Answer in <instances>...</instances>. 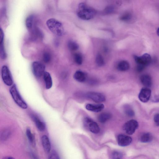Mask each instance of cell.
I'll return each mask as SVG.
<instances>
[{"label":"cell","mask_w":159,"mask_h":159,"mask_svg":"<svg viewBox=\"0 0 159 159\" xmlns=\"http://www.w3.org/2000/svg\"><path fill=\"white\" fill-rule=\"evenodd\" d=\"M96 14L95 10L84 2L80 3L78 7L77 15L81 19L89 20L93 17Z\"/></svg>","instance_id":"1"},{"label":"cell","mask_w":159,"mask_h":159,"mask_svg":"<svg viewBox=\"0 0 159 159\" xmlns=\"http://www.w3.org/2000/svg\"><path fill=\"white\" fill-rule=\"evenodd\" d=\"M46 25L49 29L53 34L58 36H62L64 34V29L61 23L54 18L48 19Z\"/></svg>","instance_id":"2"},{"label":"cell","mask_w":159,"mask_h":159,"mask_svg":"<svg viewBox=\"0 0 159 159\" xmlns=\"http://www.w3.org/2000/svg\"><path fill=\"white\" fill-rule=\"evenodd\" d=\"M9 91L13 99L16 103L21 108L26 109L27 105L21 96L15 84L13 85L11 87Z\"/></svg>","instance_id":"3"},{"label":"cell","mask_w":159,"mask_h":159,"mask_svg":"<svg viewBox=\"0 0 159 159\" xmlns=\"http://www.w3.org/2000/svg\"><path fill=\"white\" fill-rule=\"evenodd\" d=\"M134 58L137 65L144 67L150 64L152 61L151 56L147 53H145L140 56L134 55Z\"/></svg>","instance_id":"4"},{"label":"cell","mask_w":159,"mask_h":159,"mask_svg":"<svg viewBox=\"0 0 159 159\" xmlns=\"http://www.w3.org/2000/svg\"><path fill=\"white\" fill-rule=\"evenodd\" d=\"M139 126L138 123L135 120H131L126 122L124 125L123 129L127 134H133Z\"/></svg>","instance_id":"5"},{"label":"cell","mask_w":159,"mask_h":159,"mask_svg":"<svg viewBox=\"0 0 159 159\" xmlns=\"http://www.w3.org/2000/svg\"><path fill=\"white\" fill-rule=\"evenodd\" d=\"M32 70L34 75L39 77L43 75L45 69V66L42 63L37 61L33 62L32 65Z\"/></svg>","instance_id":"6"},{"label":"cell","mask_w":159,"mask_h":159,"mask_svg":"<svg viewBox=\"0 0 159 159\" xmlns=\"http://www.w3.org/2000/svg\"><path fill=\"white\" fill-rule=\"evenodd\" d=\"M2 77L4 83L7 86H11L13 80L10 71L7 66H3L1 69Z\"/></svg>","instance_id":"7"},{"label":"cell","mask_w":159,"mask_h":159,"mask_svg":"<svg viewBox=\"0 0 159 159\" xmlns=\"http://www.w3.org/2000/svg\"><path fill=\"white\" fill-rule=\"evenodd\" d=\"M84 125L87 127L89 130L94 134H97L100 131V128L97 123L91 119L86 117L84 119Z\"/></svg>","instance_id":"8"},{"label":"cell","mask_w":159,"mask_h":159,"mask_svg":"<svg viewBox=\"0 0 159 159\" xmlns=\"http://www.w3.org/2000/svg\"><path fill=\"white\" fill-rule=\"evenodd\" d=\"M86 97L97 103H101L105 101V96L102 93L91 92L87 93L86 94Z\"/></svg>","instance_id":"9"},{"label":"cell","mask_w":159,"mask_h":159,"mask_svg":"<svg viewBox=\"0 0 159 159\" xmlns=\"http://www.w3.org/2000/svg\"><path fill=\"white\" fill-rule=\"evenodd\" d=\"M151 94V90L148 88H143L141 90L139 94V100L143 102H146L149 100Z\"/></svg>","instance_id":"10"},{"label":"cell","mask_w":159,"mask_h":159,"mask_svg":"<svg viewBox=\"0 0 159 159\" xmlns=\"http://www.w3.org/2000/svg\"><path fill=\"white\" fill-rule=\"evenodd\" d=\"M132 141V139L130 136L123 134H120L118 136V144L120 146H127L131 143Z\"/></svg>","instance_id":"11"},{"label":"cell","mask_w":159,"mask_h":159,"mask_svg":"<svg viewBox=\"0 0 159 159\" xmlns=\"http://www.w3.org/2000/svg\"><path fill=\"white\" fill-rule=\"evenodd\" d=\"M31 118L38 129L40 131H43L45 128L44 123L38 116L35 115H31Z\"/></svg>","instance_id":"12"},{"label":"cell","mask_w":159,"mask_h":159,"mask_svg":"<svg viewBox=\"0 0 159 159\" xmlns=\"http://www.w3.org/2000/svg\"><path fill=\"white\" fill-rule=\"evenodd\" d=\"M0 31V54L1 58L2 59H5L7 57V55L5 50V49L4 39V33L3 30L1 28Z\"/></svg>","instance_id":"13"},{"label":"cell","mask_w":159,"mask_h":159,"mask_svg":"<svg viewBox=\"0 0 159 159\" xmlns=\"http://www.w3.org/2000/svg\"><path fill=\"white\" fill-rule=\"evenodd\" d=\"M104 107L103 104H88L85 107L86 109L89 111L94 112H99L102 110Z\"/></svg>","instance_id":"14"},{"label":"cell","mask_w":159,"mask_h":159,"mask_svg":"<svg viewBox=\"0 0 159 159\" xmlns=\"http://www.w3.org/2000/svg\"><path fill=\"white\" fill-rule=\"evenodd\" d=\"M142 84L145 87H150L152 84V79L151 77L147 74H144L142 75L140 78Z\"/></svg>","instance_id":"15"},{"label":"cell","mask_w":159,"mask_h":159,"mask_svg":"<svg viewBox=\"0 0 159 159\" xmlns=\"http://www.w3.org/2000/svg\"><path fill=\"white\" fill-rule=\"evenodd\" d=\"M41 142L43 148L45 151L49 152L51 150V146L49 139L46 135H43L41 138Z\"/></svg>","instance_id":"16"},{"label":"cell","mask_w":159,"mask_h":159,"mask_svg":"<svg viewBox=\"0 0 159 159\" xmlns=\"http://www.w3.org/2000/svg\"><path fill=\"white\" fill-rule=\"evenodd\" d=\"M43 76L46 88L47 89H50L52 86V82L50 74L48 72L45 71L43 74Z\"/></svg>","instance_id":"17"},{"label":"cell","mask_w":159,"mask_h":159,"mask_svg":"<svg viewBox=\"0 0 159 159\" xmlns=\"http://www.w3.org/2000/svg\"><path fill=\"white\" fill-rule=\"evenodd\" d=\"M129 63L125 60L120 61L117 66V69L121 71H124L128 70L129 69Z\"/></svg>","instance_id":"18"},{"label":"cell","mask_w":159,"mask_h":159,"mask_svg":"<svg viewBox=\"0 0 159 159\" xmlns=\"http://www.w3.org/2000/svg\"><path fill=\"white\" fill-rule=\"evenodd\" d=\"M74 78L77 81L80 82H83L86 80V75L83 71L78 70L76 71L74 74Z\"/></svg>","instance_id":"19"},{"label":"cell","mask_w":159,"mask_h":159,"mask_svg":"<svg viewBox=\"0 0 159 159\" xmlns=\"http://www.w3.org/2000/svg\"><path fill=\"white\" fill-rule=\"evenodd\" d=\"M152 135L149 133H144L140 135L139 138L140 141L143 143L150 142L152 139Z\"/></svg>","instance_id":"20"},{"label":"cell","mask_w":159,"mask_h":159,"mask_svg":"<svg viewBox=\"0 0 159 159\" xmlns=\"http://www.w3.org/2000/svg\"><path fill=\"white\" fill-rule=\"evenodd\" d=\"M111 116V115L109 113L103 112L98 116V119L100 122L104 123L110 119Z\"/></svg>","instance_id":"21"},{"label":"cell","mask_w":159,"mask_h":159,"mask_svg":"<svg viewBox=\"0 0 159 159\" xmlns=\"http://www.w3.org/2000/svg\"><path fill=\"white\" fill-rule=\"evenodd\" d=\"M26 134L30 143L32 146H34L35 144L34 137L30 128H28L26 129Z\"/></svg>","instance_id":"22"},{"label":"cell","mask_w":159,"mask_h":159,"mask_svg":"<svg viewBox=\"0 0 159 159\" xmlns=\"http://www.w3.org/2000/svg\"><path fill=\"white\" fill-rule=\"evenodd\" d=\"M124 111L126 115L129 116L133 117L134 116L135 113L133 110L129 105L124 106Z\"/></svg>","instance_id":"23"},{"label":"cell","mask_w":159,"mask_h":159,"mask_svg":"<svg viewBox=\"0 0 159 159\" xmlns=\"http://www.w3.org/2000/svg\"><path fill=\"white\" fill-rule=\"evenodd\" d=\"M34 16L31 15L28 16L25 20V25L28 29H31L33 26L34 20Z\"/></svg>","instance_id":"24"},{"label":"cell","mask_w":159,"mask_h":159,"mask_svg":"<svg viewBox=\"0 0 159 159\" xmlns=\"http://www.w3.org/2000/svg\"><path fill=\"white\" fill-rule=\"evenodd\" d=\"M68 47L69 49L71 51H75L79 48V45L75 42L70 40L68 43Z\"/></svg>","instance_id":"25"},{"label":"cell","mask_w":159,"mask_h":159,"mask_svg":"<svg viewBox=\"0 0 159 159\" xmlns=\"http://www.w3.org/2000/svg\"><path fill=\"white\" fill-rule=\"evenodd\" d=\"M96 62L97 65L102 66L105 64V61L103 57L100 53H98L96 57Z\"/></svg>","instance_id":"26"},{"label":"cell","mask_w":159,"mask_h":159,"mask_svg":"<svg viewBox=\"0 0 159 159\" xmlns=\"http://www.w3.org/2000/svg\"><path fill=\"white\" fill-rule=\"evenodd\" d=\"M111 159H122L123 154L118 151H114L112 152L110 156Z\"/></svg>","instance_id":"27"},{"label":"cell","mask_w":159,"mask_h":159,"mask_svg":"<svg viewBox=\"0 0 159 159\" xmlns=\"http://www.w3.org/2000/svg\"><path fill=\"white\" fill-rule=\"evenodd\" d=\"M74 59L75 62L78 65H80L83 62L82 56L80 53H76L75 54Z\"/></svg>","instance_id":"28"},{"label":"cell","mask_w":159,"mask_h":159,"mask_svg":"<svg viewBox=\"0 0 159 159\" xmlns=\"http://www.w3.org/2000/svg\"><path fill=\"white\" fill-rule=\"evenodd\" d=\"M131 18V15L130 13H126L121 15L120 17V20L126 21L130 20Z\"/></svg>","instance_id":"29"},{"label":"cell","mask_w":159,"mask_h":159,"mask_svg":"<svg viewBox=\"0 0 159 159\" xmlns=\"http://www.w3.org/2000/svg\"><path fill=\"white\" fill-rule=\"evenodd\" d=\"M48 159H60L57 153L55 151H52L49 155Z\"/></svg>","instance_id":"30"},{"label":"cell","mask_w":159,"mask_h":159,"mask_svg":"<svg viewBox=\"0 0 159 159\" xmlns=\"http://www.w3.org/2000/svg\"><path fill=\"white\" fill-rule=\"evenodd\" d=\"M43 60L45 63L49 62L51 59V56L49 53L48 52L44 53L43 55Z\"/></svg>","instance_id":"31"},{"label":"cell","mask_w":159,"mask_h":159,"mask_svg":"<svg viewBox=\"0 0 159 159\" xmlns=\"http://www.w3.org/2000/svg\"><path fill=\"white\" fill-rule=\"evenodd\" d=\"M154 122L157 126H159V113L156 114L154 117Z\"/></svg>","instance_id":"32"},{"label":"cell","mask_w":159,"mask_h":159,"mask_svg":"<svg viewBox=\"0 0 159 159\" xmlns=\"http://www.w3.org/2000/svg\"><path fill=\"white\" fill-rule=\"evenodd\" d=\"M152 101L153 102H159V94L155 96L152 99Z\"/></svg>","instance_id":"33"},{"label":"cell","mask_w":159,"mask_h":159,"mask_svg":"<svg viewBox=\"0 0 159 159\" xmlns=\"http://www.w3.org/2000/svg\"><path fill=\"white\" fill-rule=\"evenodd\" d=\"M113 10V8L111 6L108 7L106 9V11L107 13H110L112 12Z\"/></svg>","instance_id":"34"},{"label":"cell","mask_w":159,"mask_h":159,"mask_svg":"<svg viewBox=\"0 0 159 159\" xmlns=\"http://www.w3.org/2000/svg\"><path fill=\"white\" fill-rule=\"evenodd\" d=\"M2 159H15L13 157L11 156H7L4 157Z\"/></svg>","instance_id":"35"},{"label":"cell","mask_w":159,"mask_h":159,"mask_svg":"<svg viewBox=\"0 0 159 159\" xmlns=\"http://www.w3.org/2000/svg\"><path fill=\"white\" fill-rule=\"evenodd\" d=\"M157 35L159 36V27L157 30Z\"/></svg>","instance_id":"36"}]
</instances>
